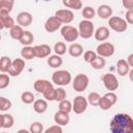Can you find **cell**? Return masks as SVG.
Masks as SVG:
<instances>
[{"mask_svg":"<svg viewBox=\"0 0 133 133\" xmlns=\"http://www.w3.org/2000/svg\"><path fill=\"white\" fill-rule=\"evenodd\" d=\"M17 23L21 27H27L32 23V15L28 11H21L17 16Z\"/></svg>","mask_w":133,"mask_h":133,"instance_id":"13","label":"cell"},{"mask_svg":"<svg viewBox=\"0 0 133 133\" xmlns=\"http://www.w3.org/2000/svg\"><path fill=\"white\" fill-rule=\"evenodd\" d=\"M97 15L103 20H109L112 17V8L107 4H102L97 9Z\"/></svg>","mask_w":133,"mask_h":133,"instance_id":"17","label":"cell"},{"mask_svg":"<svg viewBox=\"0 0 133 133\" xmlns=\"http://www.w3.org/2000/svg\"><path fill=\"white\" fill-rule=\"evenodd\" d=\"M24 68H25V60L23 58H16L15 60H12L11 66L8 71V75L11 77H17L23 72Z\"/></svg>","mask_w":133,"mask_h":133,"instance_id":"10","label":"cell"},{"mask_svg":"<svg viewBox=\"0 0 133 133\" xmlns=\"http://www.w3.org/2000/svg\"><path fill=\"white\" fill-rule=\"evenodd\" d=\"M127 62H128V64H129L130 66H132V69H133V53H131V54L128 56Z\"/></svg>","mask_w":133,"mask_h":133,"instance_id":"48","label":"cell"},{"mask_svg":"<svg viewBox=\"0 0 133 133\" xmlns=\"http://www.w3.org/2000/svg\"><path fill=\"white\" fill-rule=\"evenodd\" d=\"M111 133H133V118L127 113H117L110 121Z\"/></svg>","mask_w":133,"mask_h":133,"instance_id":"1","label":"cell"},{"mask_svg":"<svg viewBox=\"0 0 133 133\" xmlns=\"http://www.w3.org/2000/svg\"><path fill=\"white\" fill-rule=\"evenodd\" d=\"M60 27H61V22L55 16H52V17L48 18L46 23H45V30L49 33L57 31Z\"/></svg>","mask_w":133,"mask_h":133,"instance_id":"12","label":"cell"},{"mask_svg":"<svg viewBox=\"0 0 133 133\" xmlns=\"http://www.w3.org/2000/svg\"><path fill=\"white\" fill-rule=\"evenodd\" d=\"M10 107H11V102L4 97H0V110L6 111L10 109Z\"/></svg>","mask_w":133,"mask_h":133,"instance_id":"41","label":"cell"},{"mask_svg":"<svg viewBox=\"0 0 133 133\" xmlns=\"http://www.w3.org/2000/svg\"><path fill=\"white\" fill-rule=\"evenodd\" d=\"M116 72L119 76H126L130 72V65L128 64L127 60L125 59H119L116 62Z\"/></svg>","mask_w":133,"mask_h":133,"instance_id":"20","label":"cell"},{"mask_svg":"<svg viewBox=\"0 0 133 133\" xmlns=\"http://www.w3.org/2000/svg\"><path fill=\"white\" fill-rule=\"evenodd\" d=\"M21 56L24 60H31L35 57V52H34V47L28 46V47H23L21 50Z\"/></svg>","mask_w":133,"mask_h":133,"instance_id":"24","label":"cell"},{"mask_svg":"<svg viewBox=\"0 0 133 133\" xmlns=\"http://www.w3.org/2000/svg\"><path fill=\"white\" fill-rule=\"evenodd\" d=\"M72 81V75L66 70H58L52 74V82L58 86H65Z\"/></svg>","mask_w":133,"mask_h":133,"instance_id":"2","label":"cell"},{"mask_svg":"<svg viewBox=\"0 0 133 133\" xmlns=\"http://www.w3.org/2000/svg\"><path fill=\"white\" fill-rule=\"evenodd\" d=\"M122 3H123V6L128 10L133 9V0H123Z\"/></svg>","mask_w":133,"mask_h":133,"instance_id":"47","label":"cell"},{"mask_svg":"<svg viewBox=\"0 0 133 133\" xmlns=\"http://www.w3.org/2000/svg\"><path fill=\"white\" fill-rule=\"evenodd\" d=\"M17 133H30V131L29 130H26V129H20Z\"/></svg>","mask_w":133,"mask_h":133,"instance_id":"50","label":"cell"},{"mask_svg":"<svg viewBox=\"0 0 133 133\" xmlns=\"http://www.w3.org/2000/svg\"><path fill=\"white\" fill-rule=\"evenodd\" d=\"M43 96L48 101H55L56 100V88H54V87L49 88L48 90H46L43 94Z\"/></svg>","mask_w":133,"mask_h":133,"instance_id":"40","label":"cell"},{"mask_svg":"<svg viewBox=\"0 0 133 133\" xmlns=\"http://www.w3.org/2000/svg\"><path fill=\"white\" fill-rule=\"evenodd\" d=\"M62 132L63 131H62L61 126H59V125H53V126L49 127L44 133H62Z\"/></svg>","mask_w":133,"mask_h":133,"instance_id":"44","label":"cell"},{"mask_svg":"<svg viewBox=\"0 0 133 133\" xmlns=\"http://www.w3.org/2000/svg\"><path fill=\"white\" fill-rule=\"evenodd\" d=\"M60 33L65 42L73 43L79 37V31L77 28L71 25H64L60 28Z\"/></svg>","mask_w":133,"mask_h":133,"instance_id":"4","label":"cell"},{"mask_svg":"<svg viewBox=\"0 0 133 133\" xmlns=\"http://www.w3.org/2000/svg\"><path fill=\"white\" fill-rule=\"evenodd\" d=\"M128 76H129V78H130V80L133 82V69H131L130 70V72H129V74H128Z\"/></svg>","mask_w":133,"mask_h":133,"instance_id":"49","label":"cell"},{"mask_svg":"<svg viewBox=\"0 0 133 133\" xmlns=\"http://www.w3.org/2000/svg\"><path fill=\"white\" fill-rule=\"evenodd\" d=\"M15 1L14 0H1L0 1V11L9 14L12 10Z\"/></svg>","mask_w":133,"mask_h":133,"instance_id":"30","label":"cell"},{"mask_svg":"<svg viewBox=\"0 0 133 133\" xmlns=\"http://www.w3.org/2000/svg\"><path fill=\"white\" fill-rule=\"evenodd\" d=\"M33 109L36 113H45L48 109V103L46 100H42V99H38V100H35V102L33 103Z\"/></svg>","mask_w":133,"mask_h":133,"instance_id":"23","label":"cell"},{"mask_svg":"<svg viewBox=\"0 0 133 133\" xmlns=\"http://www.w3.org/2000/svg\"><path fill=\"white\" fill-rule=\"evenodd\" d=\"M65 98H66V91H65V89L62 88V87L56 88V100L55 101L61 102V101L65 100Z\"/></svg>","mask_w":133,"mask_h":133,"instance_id":"43","label":"cell"},{"mask_svg":"<svg viewBox=\"0 0 133 133\" xmlns=\"http://www.w3.org/2000/svg\"><path fill=\"white\" fill-rule=\"evenodd\" d=\"M1 128H4V129H9L14 126L15 124V119H14V116L11 114H8V113H2L1 115Z\"/></svg>","mask_w":133,"mask_h":133,"instance_id":"21","label":"cell"},{"mask_svg":"<svg viewBox=\"0 0 133 133\" xmlns=\"http://www.w3.org/2000/svg\"><path fill=\"white\" fill-rule=\"evenodd\" d=\"M9 82H10V78L8 75L2 73L0 75V88L1 89H4L5 87H7L9 85Z\"/></svg>","mask_w":133,"mask_h":133,"instance_id":"42","label":"cell"},{"mask_svg":"<svg viewBox=\"0 0 133 133\" xmlns=\"http://www.w3.org/2000/svg\"><path fill=\"white\" fill-rule=\"evenodd\" d=\"M47 63L50 68H53V69H57L59 66H61L62 64V58L61 56L59 55H50L48 57V60H47Z\"/></svg>","mask_w":133,"mask_h":133,"instance_id":"25","label":"cell"},{"mask_svg":"<svg viewBox=\"0 0 133 133\" xmlns=\"http://www.w3.org/2000/svg\"><path fill=\"white\" fill-rule=\"evenodd\" d=\"M100 95L96 91H91L88 94L87 96V102L91 105V106H99V102H100Z\"/></svg>","mask_w":133,"mask_h":133,"instance_id":"32","label":"cell"},{"mask_svg":"<svg viewBox=\"0 0 133 133\" xmlns=\"http://www.w3.org/2000/svg\"><path fill=\"white\" fill-rule=\"evenodd\" d=\"M51 48L50 46L46 45V44H42V45H36L34 46V52H35V57L38 58H45V57H49L51 54Z\"/></svg>","mask_w":133,"mask_h":133,"instance_id":"15","label":"cell"},{"mask_svg":"<svg viewBox=\"0 0 133 133\" xmlns=\"http://www.w3.org/2000/svg\"><path fill=\"white\" fill-rule=\"evenodd\" d=\"M108 100H110L113 104H115L116 103V101H117V97H116V95L113 92V91H109V92H107V94H105L104 95Z\"/></svg>","mask_w":133,"mask_h":133,"instance_id":"46","label":"cell"},{"mask_svg":"<svg viewBox=\"0 0 133 133\" xmlns=\"http://www.w3.org/2000/svg\"><path fill=\"white\" fill-rule=\"evenodd\" d=\"M33 87H34L35 91H37L39 94H44L46 90H48L49 88L54 87V86H53V83H51L50 81H48L46 79H38L34 82Z\"/></svg>","mask_w":133,"mask_h":133,"instance_id":"16","label":"cell"},{"mask_svg":"<svg viewBox=\"0 0 133 133\" xmlns=\"http://www.w3.org/2000/svg\"><path fill=\"white\" fill-rule=\"evenodd\" d=\"M105 64H106V60H105V58H103V57H101V56H98V57L90 63L91 68L95 69V70H102V69L105 66Z\"/></svg>","mask_w":133,"mask_h":133,"instance_id":"35","label":"cell"},{"mask_svg":"<svg viewBox=\"0 0 133 133\" xmlns=\"http://www.w3.org/2000/svg\"><path fill=\"white\" fill-rule=\"evenodd\" d=\"M34 95L31 92V91H23L22 95H21V100L24 104H31V103H34L35 100H34Z\"/></svg>","mask_w":133,"mask_h":133,"instance_id":"34","label":"cell"},{"mask_svg":"<svg viewBox=\"0 0 133 133\" xmlns=\"http://www.w3.org/2000/svg\"><path fill=\"white\" fill-rule=\"evenodd\" d=\"M89 83V78L87 77V75L85 74H78L75 76L74 80H73V88L75 91L77 92H81L84 91Z\"/></svg>","mask_w":133,"mask_h":133,"instance_id":"5","label":"cell"},{"mask_svg":"<svg viewBox=\"0 0 133 133\" xmlns=\"http://www.w3.org/2000/svg\"><path fill=\"white\" fill-rule=\"evenodd\" d=\"M11 63H12V60L8 56H2L0 60V71L2 73L8 72L11 66Z\"/></svg>","mask_w":133,"mask_h":133,"instance_id":"28","label":"cell"},{"mask_svg":"<svg viewBox=\"0 0 133 133\" xmlns=\"http://www.w3.org/2000/svg\"><path fill=\"white\" fill-rule=\"evenodd\" d=\"M15 25H16L15 20L9 16V14L0 11V28L1 29H4V28L11 29Z\"/></svg>","mask_w":133,"mask_h":133,"instance_id":"14","label":"cell"},{"mask_svg":"<svg viewBox=\"0 0 133 133\" xmlns=\"http://www.w3.org/2000/svg\"><path fill=\"white\" fill-rule=\"evenodd\" d=\"M102 81L104 83V86L109 91H114L118 87V80L116 79L115 75L112 73H106L102 76Z\"/></svg>","mask_w":133,"mask_h":133,"instance_id":"7","label":"cell"},{"mask_svg":"<svg viewBox=\"0 0 133 133\" xmlns=\"http://www.w3.org/2000/svg\"><path fill=\"white\" fill-rule=\"evenodd\" d=\"M60 22L61 24H69L74 20V14L71 9H58L56 10L55 15H54Z\"/></svg>","mask_w":133,"mask_h":133,"instance_id":"11","label":"cell"},{"mask_svg":"<svg viewBox=\"0 0 133 133\" xmlns=\"http://www.w3.org/2000/svg\"><path fill=\"white\" fill-rule=\"evenodd\" d=\"M94 36L98 42H104L110 36V31H109V29L107 27L101 26L98 29H96Z\"/></svg>","mask_w":133,"mask_h":133,"instance_id":"19","label":"cell"},{"mask_svg":"<svg viewBox=\"0 0 133 133\" xmlns=\"http://www.w3.org/2000/svg\"><path fill=\"white\" fill-rule=\"evenodd\" d=\"M97 57H98L97 52L91 51V50H88V51L84 52V54H83V59H84V61L87 62V63H89V64H90Z\"/></svg>","mask_w":133,"mask_h":133,"instance_id":"38","label":"cell"},{"mask_svg":"<svg viewBox=\"0 0 133 133\" xmlns=\"http://www.w3.org/2000/svg\"><path fill=\"white\" fill-rule=\"evenodd\" d=\"M78 31H79V36H81L82 38L84 39L90 38L95 34V25L91 21L82 20L79 23Z\"/></svg>","mask_w":133,"mask_h":133,"instance_id":"3","label":"cell"},{"mask_svg":"<svg viewBox=\"0 0 133 133\" xmlns=\"http://www.w3.org/2000/svg\"><path fill=\"white\" fill-rule=\"evenodd\" d=\"M54 122L56 125H59V126H66L70 122V116H69V113L66 112H63V111H56L55 114H54Z\"/></svg>","mask_w":133,"mask_h":133,"instance_id":"18","label":"cell"},{"mask_svg":"<svg viewBox=\"0 0 133 133\" xmlns=\"http://www.w3.org/2000/svg\"><path fill=\"white\" fill-rule=\"evenodd\" d=\"M24 31L25 30H23V28L20 25H15L11 29H9V35L11 38L20 41L24 34Z\"/></svg>","mask_w":133,"mask_h":133,"instance_id":"26","label":"cell"},{"mask_svg":"<svg viewBox=\"0 0 133 133\" xmlns=\"http://www.w3.org/2000/svg\"><path fill=\"white\" fill-rule=\"evenodd\" d=\"M62 4L65 7L71 8V9H75V10L82 8V2L80 0H63Z\"/></svg>","mask_w":133,"mask_h":133,"instance_id":"29","label":"cell"},{"mask_svg":"<svg viewBox=\"0 0 133 133\" xmlns=\"http://www.w3.org/2000/svg\"><path fill=\"white\" fill-rule=\"evenodd\" d=\"M96 50H97L96 52H97L98 56H101V57H103V58L112 56V55L114 54V51H115L114 46H113L111 43H108V42H104V43L100 44V45L97 47Z\"/></svg>","mask_w":133,"mask_h":133,"instance_id":"8","label":"cell"},{"mask_svg":"<svg viewBox=\"0 0 133 133\" xmlns=\"http://www.w3.org/2000/svg\"><path fill=\"white\" fill-rule=\"evenodd\" d=\"M113 105H114V104H113L110 100H108L105 96L101 97L100 102H99V107H100L102 110H109Z\"/></svg>","mask_w":133,"mask_h":133,"instance_id":"36","label":"cell"},{"mask_svg":"<svg viewBox=\"0 0 133 133\" xmlns=\"http://www.w3.org/2000/svg\"><path fill=\"white\" fill-rule=\"evenodd\" d=\"M58 108H59V110H60V111H63V112L70 113V112L73 110V104H72L69 100H63V101L59 102Z\"/></svg>","mask_w":133,"mask_h":133,"instance_id":"37","label":"cell"},{"mask_svg":"<svg viewBox=\"0 0 133 133\" xmlns=\"http://www.w3.org/2000/svg\"><path fill=\"white\" fill-rule=\"evenodd\" d=\"M1 133H6V132H1Z\"/></svg>","mask_w":133,"mask_h":133,"instance_id":"51","label":"cell"},{"mask_svg":"<svg viewBox=\"0 0 133 133\" xmlns=\"http://www.w3.org/2000/svg\"><path fill=\"white\" fill-rule=\"evenodd\" d=\"M68 52L72 57H79L83 54V47L78 43H73L69 47Z\"/></svg>","mask_w":133,"mask_h":133,"instance_id":"22","label":"cell"},{"mask_svg":"<svg viewBox=\"0 0 133 133\" xmlns=\"http://www.w3.org/2000/svg\"><path fill=\"white\" fill-rule=\"evenodd\" d=\"M82 16H83V18H84L85 20L90 21L91 19L95 18V16H96V10H95L91 6H85V7H83V9H82Z\"/></svg>","mask_w":133,"mask_h":133,"instance_id":"31","label":"cell"},{"mask_svg":"<svg viewBox=\"0 0 133 133\" xmlns=\"http://www.w3.org/2000/svg\"><path fill=\"white\" fill-rule=\"evenodd\" d=\"M30 133H44V126L39 122H33L29 127Z\"/></svg>","mask_w":133,"mask_h":133,"instance_id":"39","label":"cell"},{"mask_svg":"<svg viewBox=\"0 0 133 133\" xmlns=\"http://www.w3.org/2000/svg\"><path fill=\"white\" fill-rule=\"evenodd\" d=\"M108 25L115 32H124L128 28V23L121 17H111L108 20Z\"/></svg>","mask_w":133,"mask_h":133,"instance_id":"6","label":"cell"},{"mask_svg":"<svg viewBox=\"0 0 133 133\" xmlns=\"http://www.w3.org/2000/svg\"><path fill=\"white\" fill-rule=\"evenodd\" d=\"M125 20L128 24H132L133 25V9L131 10H127L126 15H125Z\"/></svg>","mask_w":133,"mask_h":133,"instance_id":"45","label":"cell"},{"mask_svg":"<svg viewBox=\"0 0 133 133\" xmlns=\"http://www.w3.org/2000/svg\"><path fill=\"white\" fill-rule=\"evenodd\" d=\"M87 105H88L87 99H85L83 96H77L74 98L73 101V111L76 114H81L86 110Z\"/></svg>","mask_w":133,"mask_h":133,"instance_id":"9","label":"cell"},{"mask_svg":"<svg viewBox=\"0 0 133 133\" xmlns=\"http://www.w3.org/2000/svg\"><path fill=\"white\" fill-rule=\"evenodd\" d=\"M53 50H54V52H55L56 55L61 56V55L65 54V52H66V46H65V44L63 42H57V43H55Z\"/></svg>","mask_w":133,"mask_h":133,"instance_id":"33","label":"cell"},{"mask_svg":"<svg viewBox=\"0 0 133 133\" xmlns=\"http://www.w3.org/2000/svg\"><path fill=\"white\" fill-rule=\"evenodd\" d=\"M33 39H34V36H33V34L31 33V31L25 30V31H24V34H23V36H22V38L20 39V43H21V45H23L24 47H28V46H30V45L33 43Z\"/></svg>","mask_w":133,"mask_h":133,"instance_id":"27","label":"cell"}]
</instances>
